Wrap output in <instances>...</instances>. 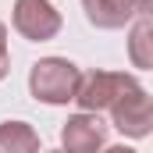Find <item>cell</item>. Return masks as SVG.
Returning a JSON list of instances; mask_svg holds the SVG:
<instances>
[{
	"instance_id": "obj_2",
	"label": "cell",
	"mask_w": 153,
	"mask_h": 153,
	"mask_svg": "<svg viewBox=\"0 0 153 153\" xmlns=\"http://www.w3.org/2000/svg\"><path fill=\"white\" fill-rule=\"evenodd\" d=\"M132 89H139V78L128 71H85L78 75L75 103L82 107V114H100V111H111Z\"/></svg>"
},
{
	"instance_id": "obj_9",
	"label": "cell",
	"mask_w": 153,
	"mask_h": 153,
	"mask_svg": "<svg viewBox=\"0 0 153 153\" xmlns=\"http://www.w3.org/2000/svg\"><path fill=\"white\" fill-rule=\"evenodd\" d=\"M7 71H11V57H7V25L0 22V82L7 78Z\"/></svg>"
},
{
	"instance_id": "obj_4",
	"label": "cell",
	"mask_w": 153,
	"mask_h": 153,
	"mask_svg": "<svg viewBox=\"0 0 153 153\" xmlns=\"http://www.w3.org/2000/svg\"><path fill=\"white\" fill-rule=\"evenodd\" d=\"M14 29L32 43H46L61 32V11L50 0H14Z\"/></svg>"
},
{
	"instance_id": "obj_6",
	"label": "cell",
	"mask_w": 153,
	"mask_h": 153,
	"mask_svg": "<svg viewBox=\"0 0 153 153\" xmlns=\"http://www.w3.org/2000/svg\"><path fill=\"white\" fill-rule=\"evenodd\" d=\"M82 11L96 29H121L135 18L132 0H82Z\"/></svg>"
},
{
	"instance_id": "obj_5",
	"label": "cell",
	"mask_w": 153,
	"mask_h": 153,
	"mask_svg": "<svg viewBox=\"0 0 153 153\" xmlns=\"http://www.w3.org/2000/svg\"><path fill=\"white\" fill-rule=\"evenodd\" d=\"M61 143L64 153H100L107 143V125L100 121V114H75L64 121Z\"/></svg>"
},
{
	"instance_id": "obj_12",
	"label": "cell",
	"mask_w": 153,
	"mask_h": 153,
	"mask_svg": "<svg viewBox=\"0 0 153 153\" xmlns=\"http://www.w3.org/2000/svg\"><path fill=\"white\" fill-rule=\"evenodd\" d=\"M50 153H64V150H50Z\"/></svg>"
},
{
	"instance_id": "obj_3",
	"label": "cell",
	"mask_w": 153,
	"mask_h": 153,
	"mask_svg": "<svg viewBox=\"0 0 153 153\" xmlns=\"http://www.w3.org/2000/svg\"><path fill=\"white\" fill-rule=\"evenodd\" d=\"M111 121H114V128L121 135H128V139H146L150 128H153V96L143 85L132 89V93H125L114 107H111Z\"/></svg>"
},
{
	"instance_id": "obj_10",
	"label": "cell",
	"mask_w": 153,
	"mask_h": 153,
	"mask_svg": "<svg viewBox=\"0 0 153 153\" xmlns=\"http://www.w3.org/2000/svg\"><path fill=\"white\" fill-rule=\"evenodd\" d=\"M132 7H135V14L150 18V11H153V0H132Z\"/></svg>"
},
{
	"instance_id": "obj_1",
	"label": "cell",
	"mask_w": 153,
	"mask_h": 153,
	"mask_svg": "<svg viewBox=\"0 0 153 153\" xmlns=\"http://www.w3.org/2000/svg\"><path fill=\"white\" fill-rule=\"evenodd\" d=\"M78 75L82 71H78L68 57H43V61L32 64V71H29V93L36 96L39 103H50V107L68 103V100H75Z\"/></svg>"
},
{
	"instance_id": "obj_7",
	"label": "cell",
	"mask_w": 153,
	"mask_h": 153,
	"mask_svg": "<svg viewBox=\"0 0 153 153\" xmlns=\"http://www.w3.org/2000/svg\"><path fill=\"white\" fill-rule=\"evenodd\" d=\"M0 153H39V135L25 121H4L0 125Z\"/></svg>"
},
{
	"instance_id": "obj_11",
	"label": "cell",
	"mask_w": 153,
	"mask_h": 153,
	"mask_svg": "<svg viewBox=\"0 0 153 153\" xmlns=\"http://www.w3.org/2000/svg\"><path fill=\"white\" fill-rule=\"evenodd\" d=\"M103 153H135V150H132V146H107Z\"/></svg>"
},
{
	"instance_id": "obj_8",
	"label": "cell",
	"mask_w": 153,
	"mask_h": 153,
	"mask_svg": "<svg viewBox=\"0 0 153 153\" xmlns=\"http://www.w3.org/2000/svg\"><path fill=\"white\" fill-rule=\"evenodd\" d=\"M128 53H132V64L135 68H153V22L139 14V22L132 25V36H128Z\"/></svg>"
}]
</instances>
